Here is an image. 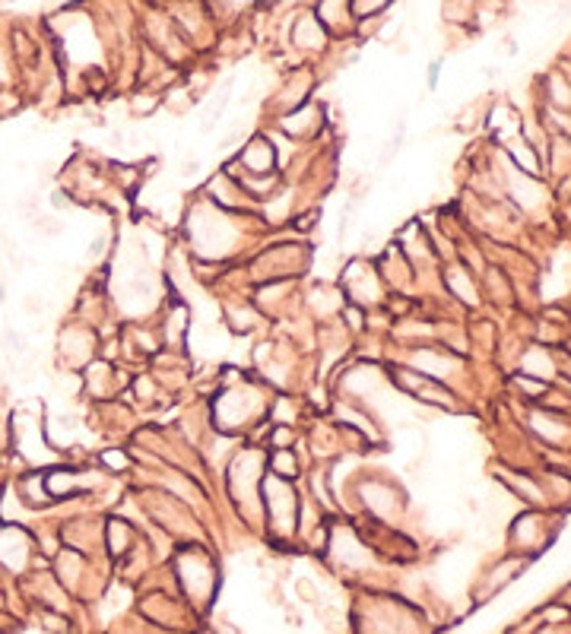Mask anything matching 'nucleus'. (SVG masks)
I'll use <instances>...</instances> for the list:
<instances>
[{
  "mask_svg": "<svg viewBox=\"0 0 571 634\" xmlns=\"http://www.w3.org/2000/svg\"><path fill=\"white\" fill-rule=\"evenodd\" d=\"M244 165L254 171H267L270 165H274V150H270V143H264V140L251 143L248 152H244Z\"/></svg>",
  "mask_w": 571,
  "mask_h": 634,
  "instance_id": "1",
  "label": "nucleus"
},
{
  "mask_svg": "<svg viewBox=\"0 0 571 634\" xmlns=\"http://www.w3.org/2000/svg\"><path fill=\"white\" fill-rule=\"evenodd\" d=\"M276 470H280V473H296V460H292L289 453H286V457L276 460Z\"/></svg>",
  "mask_w": 571,
  "mask_h": 634,
  "instance_id": "3",
  "label": "nucleus"
},
{
  "mask_svg": "<svg viewBox=\"0 0 571 634\" xmlns=\"http://www.w3.org/2000/svg\"><path fill=\"white\" fill-rule=\"evenodd\" d=\"M23 308L29 311V315H42V311H45V302H42V298H38V296H26Z\"/></svg>",
  "mask_w": 571,
  "mask_h": 634,
  "instance_id": "2",
  "label": "nucleus"
}]
</instances>
